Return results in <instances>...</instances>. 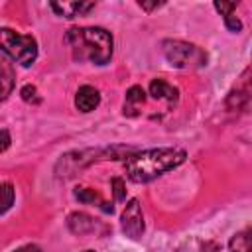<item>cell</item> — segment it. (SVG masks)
I'll use <instances>...</instances> for the list:
<instances>
[{
	"label": "cell",
	"mask_w": 252,
	"mask_h": 252,
	"mask_svg": "<svg viewBox=\"0 0 252 252\" xmlns=\"http://www.w3.org/2000/svg\"><path fill=\"white\" fill-rule=\"evenodd\" d=\"M187 158V152L181 148H152L126 156L124 171L126 177L134 183H148L165 171L181 165Z\"/></svg>",
	"instance_id": "6da1fadb"
},
{
	"label": "cell",
	"mask_w": 252,
	"mask_h": 252,
	"mask_svg": "<svg viewBox=\"0 0 252 252\" xmlns=\"http://www.w3.org/2000/svg\"><path fill=\"white\" fill-rule=\"evenodd\" d=\"M65 41L77 61H91L94 65H106L112 57L114 41L104 28H71L65 33Z\"/></svg>",
	"instance_id": "7a4b0ae2"
},
{
	"label": "cell",
	"mask_w": 252,
	"mask_h": 252,
	"mask_svg": "<svg viewBox=\"0 0 252 252\" xmlns=\"http://www.w3.org/2000/svg\"><path fill=\"white\" fill-rule=\"evenodd\" d=\"M0 47L6 57L20 63L22 67H32L37 59V41L33 35H22L10 28L0 30Z\"/></svg>",
	"instance_id": "3957f363"
},
{
	"label": "cell",
	"mask_w": 252,
	"mask_h": 252,
	"mask_svg": "<svg viewBox=\"0 0 252 252\" xmlns=\"http://www.w3.org/2000/svg\"><path fill=\"white\" fill-rule=\"evenodd\" d=\"M163 55L169 61V65L177 69H187V67H203L207 65V55L201 47L195 43H187L181 39H165L161 43Z\"/></svg>",
	"instance_id": "277c9868"
},
{
	"label": "cell",
	"mask_w": 252,
	"mask_h": 252,
	"mask_svg": "<svg viewBox=\"0 0 252 252\" xmlns=\"http://www.w3.org/2000/svg\"><path fill=\"white\" fill-rule=\"evenodd\" d=\"M120 226L122 232L128 238L138 240L144 230H146V222H144V213H142V205L138 199H130L122 211V219H120Z\"/></svg>",
	"instance_id": "5b68a950"
},
{
	"label": "cell",
	"mask_w": 252,
	"mask_h": 252,
	"mask_svg": "<svg viewBox=\"0 0 252 252\" xmlns=\"http://www.w3.org/2000/svg\"><path fill=\"white\" fill-rule=\"evenodd\" d=\"M100 104V93L91 87V85H83L77 89V94H75V106L77 110L81 112H91L94 110L96 106Z\"/></svg>",
	"instance_id": "8992f818"
},
{
	"label": "cell",
	"mask_w": 252,
	"mask_h": 252,
	"mask_svg": "<svg viewBox=\"0 0 252 252\" xmlns=\"http://www.w3.org/2000/svg\"><path fill=\"white\" fill-rule=\"evenodd\" d=\"M49 6L57 16L75 18V16H83L91 12L94 8V2H51Z\"/></svg>",
	"instance_id": "52a82bcc"
},
{
	"label": "cell",
	"mask_w": 252,
	"mask_h": 252,
	"mask_svg": "<svg viewBox=\"0 0 252 252\" xmlns=\"http://www.w3.org/2000/svg\"><path fill=\"white\" fill-rule=\"evenodd\" d=\"M150 94L156 100H167L169 106L175 104L177 98H179V91L173 85H169L167 81H163V79H154L150 83Z\"/></svg>",
	"instance_id": "ba28073f"
},
{
	"label": "cell",
	"mask_w": 252,
	"mask_h": 252,
	"mask_svg": "<svg viewBox=\"0 0 252 252\" xmlns=\"http://www.w3.org/2000/svg\"><path fill=\"white\" fill-rule=\"evenodd\" d=\"M144 102H146V91L142 87L134 85V87H130L126 91L122 110H124L126 116H138L140 114V108L144 106Z\"/></svg>",
	"instance_id": "9c48e42d"
},
{
	"label": "cell",
	"mask_w": 252,
	"mask_h": 252,
	"mask_svg": "<svg viewBox=\"0 0 252 252\" xmlns=\"http://www.w3.org/2000/svg\"><path fill=\"white\" fill-rule=\"evenodd\" d=\"M67 226L75 234H89L94 228V220L87 213H71L67 219Z\"/></svg>",
	"instance_id": "30bf717a"
},
{
	"label": "cell",
	"mask_w": 252,
	"mask_h": 252,
	"mask_svg": "<svg viewBox=\"0 0 252 252\" xmlns=\"http://www.w3.org/2000/svg\"><path fill=\"white\" fill-rule=\"evenodd\" d=\"M228 250L230 252H252V226H246V228L238 230L230 238Z\"/></svg>",
	"instance_id": "8fae6325"
},
{
	"label": "cell",
	"mask_w": 252,
	"mask_h": 252,
	"mask_svg": "<svg viewBox=\"0 0 252 252\" xmlns=\"http://www.w3.org/2000/svg\"><path fill=\"white\" fill-rule=\"evenodd\" d=\"M0 79H2V100H6L12 93V87H14V71L8 63V57L2 53V59H0Z\"/></svg>",
	"instance_id": "7c38bea8"
},
{
	"label": "cell",
	"mask_w": 252,
	"mask_h": 252,
	"mask_svg": "<svg viewBox=\"0 0 252 252\" xmlns=\"http://www.w3.org/2000/svg\"><path fill=\"white\" fill-rule=\"evenodd\" d=\"M75 197L81 201V203H100V195L94 191V189H89V187H77L75 189Z\"/></svg>",
	"instance_id": "4fadbf2b"
},
{
	"label": "cell",
	"mask_w": 252,
	"mask_h": 252,
	"mask_svg": "<svg viewBox=\"0 0 252 252\" xmlns=\"http://www.w3.org/2000/svg\"><path fill=\"white\" fill-rule=\"evenodd\" d=\"M2 193H4V201H2V215H4L14 205V187L10 183H2Z\"/></svg>",
	"instance_id": "5bb4252c"
},
{
	"label": "cell",
	"mask_w": 252,
	"mask_h": 252,
	"mask_svg": "<svg viewBox=\"0 0 252 252\" xmlns=\"http://www.w3.org/2000/svg\"><path fill=\"white\" fill-rule=\"evenodd\" d=\"M22 98L26 100V102H33V104H37L41 98H39V94H37V89L33 87V85H26L24 89H22Z\"/></svg>",
	"instance_id": "9a60e30c"
},
{
	"label": "cell",
	"mask_w": 252,
	"mask_h": 252,
	"mask_svg": "<svg viewBox=\"0 0 252 252\" xmlns=\"http://www.w3.org/2000/svg\"><path fill=\"white\" fill-rule=\"evenodd\" d=\"M110 185H112L114 199H116V201H124V199H126V187H124V181H122L120 177H114V179L110 181Z\"/></svg>",
	"instance_id": "2e32d148"
},
{
	"label": "cell",
	"mask_w": 252,
	"mask_h": 252,
	"mask_svg": "<svg viewBox=\"0 0 252 252\" xmlns=\"http://www.w3.org/2000/svg\"><path fill=\"white\" fill-rule=\"evenodd\" d=\"M224 26H226V28H228V32H232V33H238V32L242 30V22H240L234 14L224 16Z\"/></svg>",
	"instance_id": "e0dca14e"
},
{
	"label": "cell",
	"mask_w": 252,
	"mask_h": 252,
	"mask_svg": "<svg viewBox=\"0 0 252 252\" xmlns=\"http://www.w3.org/2000/svg\"><path fill=\"white\" fill-rule=\"evenodd\" d=\"M215 10L220 12V16H228L236 10V2H215Z\"/></svg>",
	"instance_id": "ac0fdd59"
},
{
	"label": "cell",
	"mask_w": 252,
	"mask_h": 252,
	"mask_svg": "<svg viewBox=\"0 0 252 252\" xmlns=\"http://www.w3.org/2000/svg\"><path fill=\"white\" fill-rule=\"evenodd\" d=\"M12 252H43V250L37 244H26V246H20V248H16Z\"/></svg>",
	"instance_id": "d6986e66"
},
{
	"label": "cell",
	"mask_w": 252,
	"mask_h": 252,
	"mask_svg": "<svg viewBox=\"0 0 252 252\" xmlns=\"http://www.w3.org/2000/svg\"><path fill=\"white\" fill-rule=\"evenodd\" d=\"M138 4H140V8L146 10V12H152V10L159 8V6H163V2H152V4H148V2H138Z\"/></svg>",
	"instance_id": "ffe728a7"
},
{
	"label": "cell",
	"mask_w": 252,
	"mask_h": 252,
	"mask_svg": "<svg viewBox=\"0 0 252 252\" xmlns=\"http://www.w3.org/2000/svg\"><path fill=\"white\" fill-rule=\"evenodd\" d=\"M2 138H4V142H2V152H6L8 146H10V134H8L6 128H2Z\"/></svg>",
	"instance_id": "44dd1931"
},
{
	"label": "cell",
	"mask_w": 252,
	"mask_h": 252,
	"mask_svg": "<svg viewBox=\"0 0 252 252\" xmlns=\"http://www.w3.org/2000/svg\"><path fill=\"white\" fill-rule=\"evenodd\" d=\"M83 252H94V250H83Z\"/></svg>",
	"instance_id": "7402d4cb"
}]
</instances>
